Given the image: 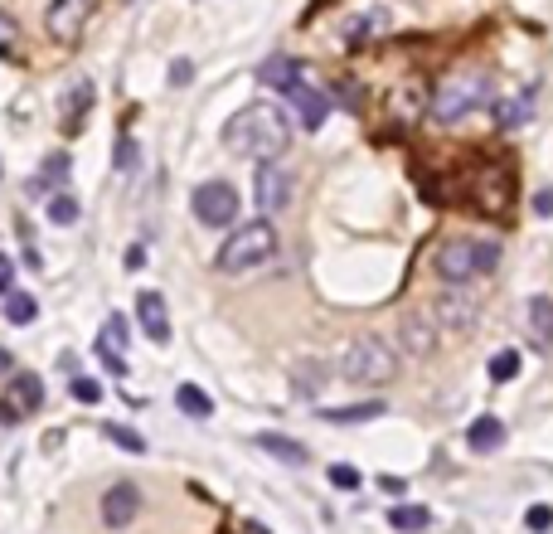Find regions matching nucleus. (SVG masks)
Segmentation results:
<instances>
[{"label": "nucleus", "mask_w": 553, "mask_h": 534, "mask_svg": "<svg viewBox=\"0 0 553 534\" xmlns=\"http://www.w3.org/2000/svg\"><path fill=\"white\" fill-rule=\"evenodd\" d=\"M39 403H44V384H39L35 374H15L5 384V393H0V423L15 428L20 418H30Z\"/></svg>", "instance_id": "obj_10"}, {"label": "nucleus", "mask_w": 553, "mask_h": 534, "mask_svg": "<svg viewBox=\"0 0 553 534\" xmlns=\"http://www.w3.org/2000/svg\"><path fill=\"white\" fill-rule=\"evenodd\" d=\"M64 175H68V156H49L44 175L30 180V194H35V200H39V194H49V180H64Z\"/></svg>", "instance_id": "obj_28"}, {"label": "nucleus", "mask_w": 553, "mask_h": 534, "mask_svg": "<svg viewBox=\"0 0 553 534\" xmlns=\"http://www.w3.org/2000/svg\"><path fill=\"white\" fill-rule=\"evenodd\" d=\"M5 292H15V262L0 252V297H5Z\"/></svg>", "instance_id": "obj_37"}, {"label": "nucleus", "mask_w": 553, "mask_h": 534, "mask_svg": "<svg viewBox=\"0 0 553 534\" xmlns=\"http://www.w3.org/2000/svg\"><path fill=\"white\" fill-rule=\"evenodd\" d=\"M252 447H262V452H272L277 461H287V467H306L311 461V452L296 438H281V432H258L252 438Z\"/></svg>", "instance_id": "obj_17"}, {"label": "nucleus", "mask_w": 553, "mask_h": 534, "mask_svg": "<svg viewBox=\"0 0 553 534\" xmlns=\"http://www.w3.org/2000/svg\"><path fill=\"white\" fill-rule=\"evenodd\" d=\"M389 525L403 529V534H408V529H428L432 515L422 510V505H393V510H389Z\"/></svg>", "instance_id": "obj_25"}, {"label": "nucleus", "mask_w": 553, "mask_h": 534, "mask_svg": "<svg viewBox=\"0 0 553 534\" xmlns=\"http://www.w3.org/2000/svg\"><path fill=\"white\" fill-rule=\"evenodd\" d=\"M399 345L413 360H428L432 350L442 345V326L432 321L428 306H408V312H403V321H399Z\"/></svg>", "instance_id": "obj_8"}, {"label": "nucleus", "mask_w": 553, "mask_h": 534, "mask_svg": "<svg viewBox=\"0 0 553 534\" xmlns=\"http://www.w3.org/2000/svg\"><path fill=\"white\" fill-rule=\"evenodd\" d=\"M534 214L553 219V190H538V194H534Z\"/></svg>", "instance_id": "obj_40"}, {"label": "nucleus", "mask_w": 553, "mask_h": 534, "mask_svg": "<svg viewBox=\"0 0 553 534\" xmlns=\"http://www.w3.org/2000/svg\"><path fill=\"white\" fill-rule=\"evenodd\" d=\"M524 335H529L534 355H553V297L524 302Z\"/></svg>", "instance_id": "obj_14"}, {"label": "nucleus", "mask_w": 553, "mask_h": 534, "mask_svg": "<svg viewBox=\"0 0 553 534\" xmlns=\"http://www.w3.org/2000/svg\"><path fill=\"white\" fill-rule=\"evenodd\" d=\"M190 209H194V219H200L204 229H229V223L238 219V190L229 185V180H204V185L190 194Z\"/></svg>", "instance_id": "obj_6"}, {"label": "nucleus", "mask_w": 553, "mask_h": 534, "mask_svg": "<svg viewBox=\"0 0 553 534\" xmlns=\"http://www.w3.org/2000/svg\"><path fill=\"white\" fill-rule=\"evenodd\" d=\"M44 209H49V219H54V223H78V200H74V194H64V190H59V194H49V204H44Z\"/></svg>", "instance_id": "obj_29"}, {"label": "nucleus", "mask_w": 553, "mask_h": 534, "mask_svg": "<svg viewBox=\"0 0 553 534\" xmlns=\"http://www.w3.org/2000/svg\"><path fill=\"white\" fill-rule=\"evenodd\" d=\"M379 486H384L389 496H403V481H399V476H384V481H379Z\"/></svg>", "instance_id": "obj_42"}, {"label": "nucleus", "mask_w": 553, "mask_h": 534, "mask_svg": "<svg viewBox=\"0 0 553 534\" xmlns=\"http://www.w3.org/2000/svg\"><path fill=\"white\" fill-rule=\"evenodd\" d=\"M258 78L267 83V88H287L291 78H301V64H291V59H267Z\"/></svg>", "instance_id": "obj_26"}, {"label": "nucleus", "mask_w": 553, "mask_h": 534, "mask_svg": "<svg viewBox=\"0 0 553 534\" xmlns=\"http://www.w3.org/2000/svg\"><path fill=\"white\" fill-rule=\"evenodd\" d=\"M331 486L354 490V486H360V471H354V467H331Z\"/></svg>", "instance_id": "obj_35"}, {"label": "nucleus", "mask_w": 553, "mask_h": 534, "mask_svg": "<svg viewBox=\"0 0 553 534\" xmlns=\"http://www.w3.org/2000/svg\"><path fill=\"white\" fill-rule=\"evenodd\" d=\"M505 442V423L500 418H476L471 428H466V447H471V452H495V447Z\"/></svg>", "instance_id": "obj_19"}, {"label": "nucleus", "mask_w": 553, "mask_h": 534, "mask_svg": "<svg viewBox=\"0 0 553 534\" xmlns=\"http://www.w3.org/2000/svg\"><path fill=\"white\" fill-rule=\"evenodd\" d=\"M103 432L122 447V452H146V438H141V432H132V428H122V423H103Z\"/></svg>", "instance_id": "obj_30"}, {"label": "nucleus", "mask_w": 553, "mask_h": 534, "mask_svg": "<svg viewBox=\"0 0 553 534\" xmlns=\"http://www.w3.org/2000/svg\"><path fill=\"white\" fill-rule=\"evenodd\" d=\"M175 403L190 418H214V399H209L200 384H175Z\"/></svg>", "instance_id": "obj_21"}, {"label": "nucleus", "mask_w": 553, "mask_h": 534, "mask_svg": "<svg viewBox=\"0 0 553 534\" xmlns=\"http://www.w3.org/2000/svg\"><path fill=\"white\" fill-rule=\"evenodd\" d=\"M490 74H480V68H461V74H447L442 83H437V93H432V122H442V126H457L466 122L471 112H480L490 103Z\"/></svg>", "instance_id": "obj_3"}, {"label": "nucleus", "mask_w": 553, "mask_h": 534, "mask_svg": "<svg viewBox=\"0 0 553 534\" xmlns=\"http://www.w3.org/2000/svg\"><path fill=\"white\" fill-rule=\"evenodd\" d=\"M272 252H277V229L267 219H252V223H243V229H233L229 238H223V248L214 258V272H223V277L252 272V267L272 262Z\"/></svg>", "instance_id": "obj_4"}, {"label": "nucleus", "mask_w": 553, "mask_h": 534, "mask_svg": "<svg viewBox=\"0 0 553 534\" xmlns=\"http://www.w3.org/2000/svg\"><path fill=\"white\" fill-rule=\"evenodd\" d=\"M529 117H534V103H529V97H505V103L495 107V122H500L505 132H515V126H524Z\"/></svg>", "instance_id": "obj_23"}, {"label": "nucleus", "mask_w": 553, "mask_h": 534, "mask_svg": "<svg viewBox=\"0 0 553 534\" xmlns=\"http://www.w3.org/2000/svg\"><path fill=\"white\" fill-rule=\"evenodd\" d=\"M248 534H272V529H262V525H248Z\"/></svg>", "instance_id": "obj_43"}, {"label": "nucleus", "mask_w": 553, "mask_h": 534, "mask_svg": "<svg viewBox=\"0 0 553 534\" xmlns=\"http://www.w3.org/2000/svg\"><path fill=\"white\" fill-rule=\"evenodd\" d=\"M136 515H141V486L136 481L107 486V496H103V525L107 529H126Z\"/></svg>", "instance_id": "obj_12"}, {"label": "nucleus", "mask_w": 553, "mask_h": 534, "mask_svg": "<svg viewBox=\"0 0 553 534\" xmlns=\"http://www.w3.org/2000/svg\"><path fill=\"white\" fill-rule=\"evenodd\" d=\"M136 321H141V331H146L155 345L170 341V312H165L161 292H141V297H136Z\"/></svg>", "instance_id": "obj_15"}, {"label": "nucleus", "mask_w": 553, "mask_h": 534, "mask_svg": "<svg viewBox=\"0 0 553 534\" xmlns=\"http://www.w3.org/2000/svg\"><path fill=\"white\" fill-rule=\"evenodd\" d=\"M223 146L248 161H277L291 146V117L277 103H248L223 126Z\"/></svg>", "instance_id": "obj_1"}, {"label": "nucleus", "mask_w": 553, "mask_h": 534, "mask_svg": "<svg viewBox=\"0 0 553 534\" xmlns=\"http://www.w3.org/2000/svg\"><path fill=\"white\" fill-rule=\"evenodd\" d=\"M384 413V403L379 399H369V403H350V409H325V423H369V418H379Z\"/></svg>", "instance_id": "obj_22"}, {"label": "nucleus", "mask_w": 553, "mask_h": 534, "mask_svg": "<svg viewBox=\"0 0 553 534\" xmlns=\"http://www.w3.org/2000/svg\"><path fill=\"white\" fill-rule=\"evenodd\" d=\"M122 350H126V321L122 316H107L103 341H97V355H122Z\"/></svg>", "instance_id": "obj_27"}, {"label": "nucleus", "mask_w": 553, "mask_h": 534, "mask_svg": "<svg viewBox=\"0 0 553 534\" xmlns=\"http://www.w3.org/2000/svg\"><path fill=\"white\" fill-rule=\"evenodd\" d=\"M379 30H389V10H384V5H379V10H364V15H354V20L345 25V44L360 49L364 39H374Z\"/></svg>", "instance_id": "obj_18"}, {"label": "nucleus", "mask_w": 553, "mask_h": 534, "mask_svg": "<svg viewBox=\"0 0 553 534\" xmlns=\"http://www.w3.org/2000/svg\"><path fill=\"white\" fill-rule=\"evenodd\" d=\"M68 393H74L78 403H97V399H103V384H97V379H88V374H78L74 384H68Z\"/></svg>", "instance_id": "obj_33"}, {"label": "nucleus", "mask_w": 553, "mask_h": 534, "mask_svg": "<svg viewBox=\"0 0 553 534\" xmlns=\"http://www.w3.org/2000/svg\"><path fill=\"white\" fill-rule=\"evenodd\" d=\"M548 525H553V510H548V505H534V510H529V529L544 534Z\"/></svg>", "instance_id": "obj_39"}, {"label": "nucleus", "mask_w": 553, "mask_h": 534, "mask_svg": "<svg viewBox=\"0 0 553 534\" xmlns=\"http://www.w3.org/2000/svg\"><path fill=\"white\" fill-rule=\"evenodd\" d=\"M35 316H39V302L30 292H5V321L10 326H30Z\"/></svg>", "instance_id": "obj_24"}, {"label": "nucleus", "mask_w": 553, "mask_h": 534, "mask_svg": "<svg viewBox=\"0 0 553 534\" xmlns=\"http://www.w3.org/2000/svg\"><path fill=\"white\" fill-rule=\"evenodd\" d=\"M97 0H49V15H44V30L59 39V44H74L78 30L88 25Z\"/></svg>", "instance_id": "obj_11"}, {"label": "nucleus", "mask_w": 553, "mask_h": 534, "mask_svg": "<svg viewBox=\"0 0 553 534\" xmlns=\"http://www.w3.org/2000/svg\"><path fill=\"white\" fill-rule=\"evenodd\" d=\"M325 384H331V364L325 360H296L291 364V393L296 399H316Z\"/></svg>", "instance_id": "obj_16"}, {"label": "nucleus", "mask_w": 553, "mask_h": 534, "mask_svg": "<svg viewBox=\"0 0 553 534\" xmlns=\"http://www.w3.org/2000/svg\"><path fill=\"white\" fill-rule=\"evenodd\" d=\"M515 374H519V355H515V350H500V355L490 360V379H495V384H509Z\"/></svg>", "instance_id": "obj_31"}, {"label": "nucleus", "mask_w": 553, "mask_h": 534, "mask_svg": "<svg viewBox=\"0 0 553 534\" xmlns=\"http://www.w3.org/2000/svg\"><path fill=\"white\" fill-rule=\"evenodd\" d=\"M422 112H428V93H422V83H403V88L393 93V117H399V122H418Z\"/></svg>", "instance_id": "obj_20"}, {"label": "nucleus", "mask_w": 553, "mask_h": 534, "mask_svg": "<svg viewBox=\"0 0 553 534\" xmlns=\"http://www.w3.org/2000/svg\"><path fill=\"white\" fill-rule=\"evenodd\" d=\"M0 370H10V355H5V350H0Z\"/></svg>", "instance_id": "obj_44"}, {"label": "nucleus", "mask_w": 553, "mask_h": 534, "mask_svg": "<svg viewBox=\"0 0 553 534\" xmlns=\"http://www.w3.org/2000/svg\"><path fill=\"white\" fill-rule=\"evenodd\" d=\"M190 78H194V64H190V59H175V64H170V83H175V88H184Z\"/></svg>", "instance_id": "obj_36"}, {"label": "nucleus", "mask_w": 553, "mask_h": 534, "mask_svg": "<svg viewBox=\"0 0 553 534\" xmlns=\"http://www.w3.org/2000/svg\"><path fill=\"white\" fill-rule=\"evenodd\" d=\"M393 370H399V355H393V345L379 341V335H360V341H350L345 355H340V374H345L350 384H389Z\"/></svg>", "instance_id": "obj_5"}, {"label": "nucleus", "mask_w": 553, "mask_h": 534, "mask_svg": "<svg viewBox=\"0 0 553 534\" xmlns=\"http://www.w3.org/2000/svg\"><path fill=\"white\" fill-rule=\"evenodd\" d=\"M136 165H141V151H136L132 136H122L117 142V171H136Z\"/></svg>", "instance_id": "obj_34"}, {"label": "nucleus", "mask_w": 553, "mask_h": 534, "mask_svg": "<svg viewBox=\"0 0 553 534\" xmlns=\"http://www.w3.org/2000/svg\"><path fill=\"white\" fill-rule=\"evenodd\" d=\"M281 93H287V103H291V112H296V122H301L306 132H316V126L325 122V112H331V97L316 93V88H306V78H291Z\"/></svg>", "instance_id": "obj_13"}, {"label": "nucleus", "mask_w": 553, "mask_h": 534, "mask_svg": "<svg viewBox=\"0 0 553 534\" xmlns=\"http://www.w3.org/2000/svg\"><path fill=\"white\" fill-rule=\"evenodd\" d=\"M15 39H20L15 20H10V15H0V49H15Z\"/></svg>", "instance_id": "obj_38"}, {"label": "nucleus", "mask_w": 553, "mask_h": 534, "mask_svg": "<svg viewBox=\"0 0 553 534\" xmlns=\"http://www.w3.org/2000/svg\"><path fill=\"white\" fill-rule=\"evenodd\" d=\"M252 200L267 219L281 214V209L291 204V171L281 161H258V171H252Z\"/></svg>", "instance_id": "obj_7"}, {"label": "nucleus", "mask_w": 553, "mask_h": 534, "mask_svg": "<svg viewBox=\"0 0 553 534\" xmlns=\"http://www.w3.org/2000/svg\"><path fill=\"white\" fill-rule=\"evenodd\" d=\"M432 262H437L442 287H471L500 267V243L495 238H447Z\"/></svg>", "instance_id": "obj_2"}, {"label": "nucleus", "mask_w": 553, "mask_h": 534, "mask_svg": "<svg viewBox=\"0 0 553 534\" xmlns=\"http://www.w3.org/2000/svg\"><path fill=\"white\" fill-rule=\"evenodd\" d=\"M141 262H146V248H141V243H136V248H126V267H132V272H136Z\"/></svg>", "instance_id": "obj_41"}, {"label": "nucleus", "mask_w": 553, "mask_h": 534, "mask_svg": "<svg viewBox=\"0 0 553 534\" xmlns=\"http://www.w3.org/2000/svg\"><path fill=\"white\" fill-rule=\"evenodd\" d=\"M476 316H480V297L471 287H447L442 297L432 302V321L447 331H471Z\"/></svg>", "instance_id": "obj_9"}, {"label": "nucleus", "mask_w": 553, "mask_h": 534, "mask_svg": "<svg viewBox=\"0 0 553 534\" xmlns=\"http://www.w3.org/2000/svg\"><path fill=\"white\" fill-rule=\"evenodd\" d=\"M88 103H93V83H78V88H74V97H68V126H78V122H83V112H88Z\"/></svg>", "instance_id": "obj_32"}]
</instances>
